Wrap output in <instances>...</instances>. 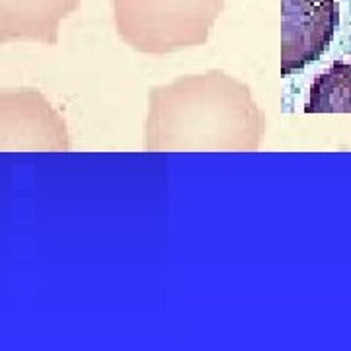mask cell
Listing matches in <instances>:
<instances>
[{"label":"cell","mask_w":351,"mask_h":351,"mask_svg":"<svg viewBox=\"0 0 351 351\" xmlns=\"http://www.w3.org/2000/svg\"><path fill=\"white\" fill-rule=\"evenodd\" d=\"M338 25V0H281V76L320 59Z\"/></svg>","instance_id":"obj_1"},{"label":"cell","mask_w":351,"mask_h":351,"mask_svg":"<svg viewBox=\"0 0 351 351\" xmlns=\"http://www.w3.org/2000/svg\"><path fill=\"white\" fill-rule=\"evenodd\" d=\"M306 113H351V63L336 61L314 78Z\"/></svg>","instance_id":"obj_2"}]
</instances>
